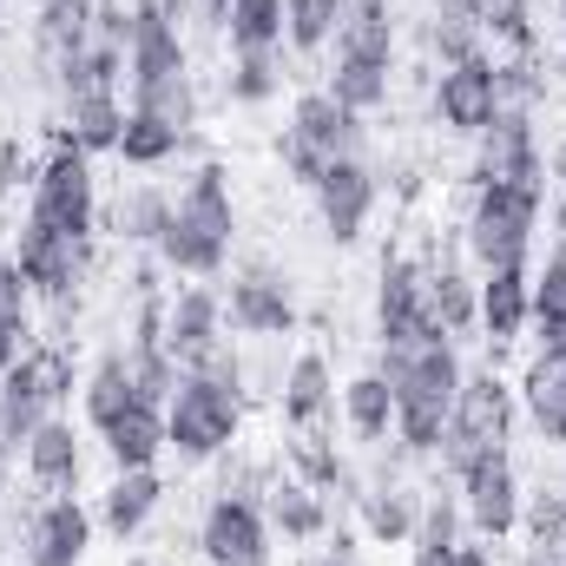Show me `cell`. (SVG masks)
I'll return each instance as SVG.
<instances>
[{"instance_id":"1","label":"cell","mask_w":566,"mask_h":566,"mask_svg":"<svg viewBox=\"0 0 566 566\" xmlns=\"http://www.w3.org/2000/svg\"><path fill=\"white\" fill-rule=\"evenodd\" d=\"M376 376L396 389V441H402L409 454H441V434H448L454 396H461V376H468L454 336L382 343Z\"/></svg>"},{"instance_id":"2","label":"cell","mask_w":566,"mask_h":566,"mask_svg":"<svg viewBox=\"0 0 566 566\" xmlns=\"http://www.w3.org/2000/svg\"><path fill=\"white\" fill-rule=\"evenodd\" d=\"M244 428V376L231 363V349H211L205 363H191L165 402V448H178V461H218Z\"/></svg>"},{"instance_id":"3","label":"cell","mask_w":566,"mask_h":566,"mask_svg":"<svg viewBox=\"0 0 566 566\" xmlns=\"http://www.w3.org/2000/svg\"><path fill=\"white\" fill-rule=\"evenodd\" d=\"M238 238V205H231V178L218 158H205L191 171V185L171 198V218L158 231V264H171L178 277H218Z\"/></svg>"},{"instance_id":"4","label":"cell","mask_w":566,"mask_h":566,"mask_svg":"<svg viewBox=\"0 0 566 566\" xmlns=\"http://www.w3.org/2000/svg\"><path fill=\"white\" fill-rule=\"evenodd\" d=\"M541 205H547V185H474V211H468V258H474L481 271L527 264L534 231H541Z\"/></svg>"},{"instance_id":"5","label":"cell","mask_w":566,"mask_h":566,"mask_svg":"<svg viewBox=\"0 0 566 566\" xmlns=\"http://www.w3.org/2000/svg\"><path fill=\"white\" fill-rule=\"evenodd\" d=\"M27 218H40V224L66 231V238H80V244H86V238H93V224H99L93 158L66 139V133H53V151L33 165V205H27Z\"/></svg>"},{"instance_id":"6","label":"cell","mask_w":566,"mask_h":566,"mask_svg":"<svg viewBox=\"0 0 566 566\" xmlns=\"http://www.w3.org/2000/svg\"><path fill=\"white\" fill-rule=\"evenodd\" d=\"M507 428H514V389L494 369H468L461 396H454V416H448V434H441V461L461 474L481 454L507 448Z\"/></svg>"},{"instance_id":"7","label":"cell","mask_w":566,"mask_h":566,"mask_svg":"<svg viewBox=\"0 0 566 566\" xmlns=\"http://www.w3.org/2000/svg\"><path fill=\"white\" fill-rule=\"evenodd\" d=\"M501 113H507V99H501V60L494 53L441 66V80H434V119H441V133L481 139Z\"/></svg>"},{"instance_id":"8","label":"cell","mask_w":566,"mask_h":566,"mask_svg":"<svg viewBox=\"0 0 566 566\" xmlns=\"http://www.w3.org/2000/svg\"><path fill=\"white\" fill-rule=\"evenodd\" d=\"M198 554H205V566H271V514L251 494H231L224 488L205 507Z\"/></svg>"},{"instance_id":"9","label":"cell","mask_w":566,"mask_h":566,"mask_svg":"<svg viewBox=\"0 0 566 566\" xmlns=\"http://www.w3.org/2000/svg\"><path fill=\"white\" fill-rule=\"evenodd\" d=\"M461 481V521L481 534V541H507L514 527H521V474H514V461H507V448H494V454H481L474 468H461L454 474Z\"/></svg>"},{"instance_id":"10","label":"cell","mask_w":566,"mask_h":566,"mask_svg":"<svg viewBox=\"0 0 566 566\" xmlns=\"http://www.w3.org/2000/svg\"><path fill=\"white\" fill-rule=\"evenodd\" d=\"M13 264H20V277H27L33 296L73 303V290L86 277V244L66 238V231H53V224H40V218H27L20 224V244H13Z\"/></svg>"},{"instance_id":"11","label":"cell","mask_w":566,"mask_h":566,"mask_svg":"<svg viewBox=\"0 0 566 566\" xmlns=\"http://www.w3.org/2000/svg\"><path fill=\"white\" fill-rule=\"evenodd\" d=\"M474 145H481L474 151V185H547V158H541L527 106H507Z\"/></svg>"},{"instance_id":"12","label":"cell","mask_w":566,"mask_h":566,"mask_svg":"<svg viewBox=\"0 0 566 566\" xmlns=\"http://www.w3.org/2000/svg\"><path fill=\"white\" fill-rule=\"evenodd\" d=\"M376 336L382 343H422V336H448L428 310V264L416 258H382V283H376Z\"/></svg>"},{"instance_id":"13","label":"cell","mask_w":566,"mask_h":566,"mask_svg":"<svg viewBox=\"0 0 566 566\" xmlns=\"http://www.w3.org/2000/svg\"><path fill=\"white\" fill-rule=\"evenodd\" d=\"M376 165L369 158H329L323 165V178H316V211H323V231H329V244H356L363 238V224H369V211H376Z\"/></svg>"},{"instance_id":"14","label":"cell","mask_w":566,"mask_h":566,"mask_svg":"<svg viewBox=\"0 0 566 566\" xmlns=\"http://www.w3.org/2000/svg\"><path fill=\"white\" fill-rule=\"evenodd\" d=\"M224 323H231L238 336H290V329H296V296H290V277H277L271 264L238 271L231 290H224Z\"/></svg>"},{"instance_id":"15","label":"cell","mask_w":566,"mask_h":566,"mask_svg":"<svg viewBox=\"0 0 566 566\" xmlns=\"http://www.w3.org/2000/svg\"><path fill=\"white\" fill-rule=\"evenodd\" d=\"M93 547V514L80 507V494H46L27 514V566H86Z\"/></svg>"},{"instance_id":"16","label":"cell","mask_w":566,"mask_h":566,"mask_svg":"<svg viewBox=\"0 0 566 566\" xmlns=\"http://www.w3.org/2000/svg\"><path fill=\"white\" fill-rule=\"evenodd\" d=\"M165 343H171L178 369H191V363H205L211 349H224V296H218L211 283L178 290V296L165 303Z\"/></svg>"},{"instance_id":"17","label":"cell","mask_w":566,"mask_h":566,"mask_svg":"<svg viewBox=\"0 0 566 566\" xmlns=\"http://www.w3.org/2000/svg\"><path fill=\"white\" fill-rule=\"evenodd\" d=\"M534 323V271L527 264H501V271H481V329L494 349L521 343Z\"/></svg>"},{"instance_id":"18","label":"cell","mask_w":566,"mask_h":566,"mask_svg":"<svg viewBox=\"0 0 566 566\" xmlns=\"http://www.w3.org/2000/svg\"><path fill=\"white\" fill-rule=\"evenodd\" d=\"M290 133L303 145H316L323 158H363V113H349V106H336L329 93H296V106H290Z\"/></svg>"},{"instance_id":"19","label":"cell","mask_w":566,"mask_h":566,"mask_svg":"<svg viewBox=\"0 0 566 566\" xmlns=\"http://www.w3.org/2000/svg\"><path fill=\"white\" fill-rule=\"evenodd\" d=\"M20 461H27V481L40 488V494H73L80 488V434L73 422H60V416H46V422L27 434V448H20Z\"/></svg>"},{"instance_id":"20","label":"cell","mask_w":566,"mask_h":566,"mask_svg":"<svg viewBox=\"0 0 566 566\" xmlns=\"http://www.w3.org/2000/svg\"><path fill=\"white\" fill-rule=\"evenodd\" d=\"M329 409H336V376H329V363L316 349H303L290 363V376H283V428L290 434H316L329 422Z\"/></svg>"},{"instance_id":"21","label":"cell","mask_w":566,"mask_h":566,"mask_svg":"<svg viewBox=\"0 0 566 566\" xmlns=\"http://www.w3.org/2000/svg\"><path fill=\"white\" fill-rule=\"evenodd\" d=\"M158 501H165V474L158 468H119L113 488L99 494V527L113 541H133L145 521L158 514Z\"/></svg>"},{"instance_id":"22","label":"cell","mask_w":566,"mask_h":566,"mask_svg":"<svg viewBox=\"0 0 566 566\" xmlns=\"http://www.w3.org/2000/svg\"><path fill=\"white\" fill-rule=\"evenodd\" d=\"M336 60L396 66V13H389V0H349V7H343V27H336Z\"/></svg>"},{"instance_id":"23","label":"cell","mask_w":566,"mask_h":566,"mask_svg":"<svg viewBox=\"0 0 566 566\" xmlns=\"http://www.w3.org/2000/svg\"><path fill=\"white\" fill-rule=\"evenodd\" d=\"M139 20V13H133ZM191 66H185V40H178V27H158V20H139V33H133V53H126V80H133V93L145 86H165V80H185Z\"/></svg>"},{"instance_id":"24","label":"cell","mask_w":566,"mask_h":566,"mask_svg":"<svg viewBox=\"0 0 566 566\" xmlns=\"http://www.w3.org/2000/svg\"><path fill=\"white\" fill-rule=\"evenodd\" d=\"M80 402H86V422L106 434V428H113L119 416H126V409H133V402H139V382H133V356H126V349H106V356L93 363V376H86Z\"/></svg>"},{"instance_id":"25","label":"cell","mask_w":566,"mask_h":566,"mask_svg":"<svg viewBox=\"0 0 566 566\" xmlns=\"http://www.w3.org/2000/svg\"><path fill=\"white\" fill-rule=\"evenodd\" d=\"M126 113L133 106H119V93H80V99H66V126L60 133L80 145L86 158H99V151H119Z\"/></svg>"},{"instance_id":"26","label":"cell","mask_w":566,"mask_h":566,"mask_svg":"<svg viewBox=\"0 0 566 566\" xmlns=\"http://www.w3.org/2000/svg\"><path fill=\"white\" fill-rule=\"evenodd\" d=\"M356 501H363L369 541H382V547H409V541H416V521H422V494H416V488L382 481V488H369V494H356Z\"/></svg>"},{"instance_id":"27","label":"cell","mask_w":566,"mask_h":566,"mask_svg":"<svg viewBox=\"0 0 566 566\" xmlns=\"http://www.w3.org/2000/svg\"><path fill=\"white\" fill-rule=\"evenodd\" d=\"M428 310H434V323L448 336H474L481 329V283L461 264H434L428 271Z\"/></svg>"},{"instance_id":"28","label":"cell","mask_w":566,"mask_h":566,"mask_svg":"<svg viewBox=\"0 0 566 566\" xmlns=\"http://www.w3.org/2000/svg\"><path fill=\"white\" fill-rule=\"evenodd\" d=\"M106 454H113V468H158V454H165V409L133 402L119 422L106 428Z\"/></svg>"},{"instance_id":"29","label":"cell","mask_w":566,"mask_h":566,"mask_svg":"<svg viewBox=\"0 0 566 566\" xmlns=\"http://www.w3.org/2000/svg\"><path fill=\"white\" fill-rule=\"evenodd\" d=\"M343 422L356 441H389L396 434V389L376 369H363L356 382H343Z\"/></svg>"},{"instance_id":"30","label":"cell","mask_w":566,"mask_h":566,"mask_svg":"<svg viewBox=\"0 0 566 566\" xmlns=\"http://www.w3.org/2000/svg\"><path fill=\"white\" fill-rule=\"evenodd\" d=\"M264 514H271V534H283V541H323L329 534L323 488H310V481H277Z\"/></svg>"},{"instance_id":"31","label":"cell","mask_w":566,"mask_h":566,"mask_svg":"<svg viewBox=\"0 0 566 566\" xmlns=\"http://www.w3.org/2000/svg\"><path fill=\"white\" fill-rule=\"evenodd\" d=\"M461 501L454 494H434V501H422V521H416V541H409V560L416 566H454V554L468 547L461 541Z\"/></svg>"},{"instance_id":"32","label":"cell","mask_w":566,"mask_h":566,"mask_svg":"<svg viewBox=\"0 0 566 566\" xmlns=\"http://www.w3.org/2000/svg\"><path fill=\"white\" fill-rule=\"evenodd\" d=\"M521 402H527L534 428H541L547 441H560V448H566V363L534 356V369L521 376Z\"/></svg>"},{"instance_id":"33","label":"cell","mask_w":566,"mask_h":566,"mask_svg":"<svg viewBox=\"0 0 566 566\" xmlns=\"http://www.w3.org/2000/svg\"><path fill=\"white\" fill-rule=\"evenodd\" d=\"M93 7H99V0H46V7H40V27H33V33H40V46L53 53V66L73 60L80 46H93Z\"/></svg>"},{"instance_id":"34","label":"cell","mask_w":566,"mask_h":566,"mask_svg":"<svg viewBox=\"0 0 566 566\" xmlns=\"http://www.w3.org/2000/svg\"><path fill=\"white\" fill-rule=\"evenodd\" d=\"M389 73L396 66H369V60H336V73H329V99L336 106H349V113H376V106H389Z\"/></svg>"},{"instance_id":"35","label":"cell","mask_w":566,"mask_h":566,"mask_svg":"<svg viewBox=\"0 0 566 566\" xmlns=\"http://www.w3.org/2000/svg\"><path fill=\"white\" fill-rule=\"evenodd\" d=\"M343 7L349 0H283V40L296 53H323L343 27Z\"/></svg>"},{"instance_id":"36","label":"cell","mask_w":566,"mask_h":566,"mask_svg":"<svg viewBox=\"0 0 566 566\" xmlns=\"http://www.w3.org/2000/svg\"><path fill=\"white\" fill-rule=\"evenodd\" d=\"M20 369H27V382H33V396L46 409H60L73 396V349L66 343H27L20 349Z\"/></svg>"},{"instance_id":"37","label":"cell","mask_w":566,"mask_h":566,"mask_svg":"<svg viewBox=\"0 0 566 566\" xmlns=\"http://www.w3.org/2000/svg\"><path fill=\"white\" fill-rule=\"evenodd\" d=\"M224 33H231V46H238V53L283 46V0H231Z\"/></svg>"},{"instance_id":"38","label":"cell","mask_w":566,"mask_h":566,"mask_svg":"<svg viewBox=\"0 0 566 566\" xmlns=\"http://www.w3.org/2000/svg\"><path fill=\"white\" fill-rule=\"evenodd\" d=\"M224 93H231L238 106H264V99H277V93H283V46L238 53V66H231V80H224Z\"/></svg>"},{"instance_id":"39","label":"cell","mask_w":566,"mask_h":566,"mask_svg":"<svg viewBox=\"0 0 566 566\" xmlns=\"http://www.w3.org/2000/svg\"><path fill=\"white\" fill-rule=\"evenodd\" d=\"M178 145H185V133H171L165 119H151V113H139V106L126 113V133H119V158H126V165L151 171V165H165Z\"/></svg>"},{"instance_id":"40","label":"cell","mask_w":566,"mask_h":566,"mask_svg":"<svg viewBox=\"0 0 566 566\" xmlns=\"http://www.w3.org/2000/svg\"><path fill=\"white\" fill-rule=\"evenodd\" d=\"M133 106H139V113H151V119H165L171 133H191V126H198V93H191V73H185V80H165V86H145V93H133Z\"/></svg>"},{"instance_id":"41","label":"cell","mask_w":566,"mask_h":566,"mask_svg":"<svg viewBox=\"0 0 566 566\" xmlns=\"http://www.w3.org/2000/svg\"><path fill=\"white\" fill-rule=\"evenodd\" d=\"M165 218H171V198H165V191H151V185H139V191L113 211V224H119V238H126V244H158Z\"/></svg>"},{"instance_id":"42","label":"cell","mask_w":566,"mask_h":566,"mask_svg":"<svg viewBox=\"0 0 566 566\" xmlns=\"http://www.w3.org/2000/svg\"><path fill=\"white\" fill-rule=\"evenodd\" d=\"M474 20H481V33L488 40H507V46H534V0H474Z\"/></svg>"},{"instance_id":"43","label":"cell","mask_w":566,"mask_h":566,"mask_svg":"<svg viewBox=\"0 0 566 566\" xmlns=\"http://www.w3.org/2000/svg\"><path fill=\"white\" fill-rule=\"evenodd\" d=\"M290 461L303 468L296 481H310V488H356V481H349V468H343V454H336V448H323L316 434H296V441H290Z\"/></svg>"},{"instance_id":"44","label":"cell","mask_w":566,"mask_h":566,"mask_svg":"<svg viewBox=\"0 0 566 566\" xmlns=\"http://www.w3.org/2000/svg\"><path fill=\"white\" fill-rule=\"evenodd\" d=\"M541 323H566V238L547 251V264L534 277V329Z\"/></svg>"},{"instance_id":"45","label":"cell","mask_w":566,"mask_h":566,"mask_svg":"<svg viewBox=\"0 0 566 566\" xmlns=\"http://www.w3.org/2000/svg\"><path fill=\"white\" fill-rule=\"evenodd\" d=\"M521 527L534 534V547H566V501L560 494H534V501H521Z\"/></svg>"},{"instance_id":"46","label":"cell","mask_w":566,"mask_h":566,"mask_svg":"<svg viewBox=\"0 0 566 566\" xmlns=\"http://www.w3.org/2000/svg\"><path fill=\"white\" fill-rule=\"evenodd\" d=\"M27 316H33V290L20 277L13 251H0V329H27Z\"/></svg>"},{"instance_id":"47","label":"cell","mask_w":566,"mask_h":566,"mask_svg":"<svg viewBox=\"0 0 566 566\" xmlns=\"http://www.w3.org/2000/svg\"><path fill=\"white\" fill-rule=\"evenodd\" d=\"M277 158H283V171H290V178H296L303 191H316V178H323V165H329V158H323L316 145H303L296 133H290V126L277 133Z\"/></svg>"},{"instance_id":"48","label":"cell","mask_w":566,"mask_h":566,"mask_svg":"<svg viewBox=\"0 0 566 566\" xmlns=\"http://www.w3.org/2000/svg\"><path fill=\"white\" fill-rule=\"evenodd\" d=\"M20 185H33V151H27V139H0V205L20 191Z\"/></svg>"},{"instance_id":"49","label":"cell","mask_w":566,"mask_h":566,"mask_svg":"<svg viewBox=\"0 0 566 566\" xmlns=\"http://www.w3.org/2000/svg\"><path fill=\"white\" fill-rule=\"evenodd\" d=\"M133 13L139 20H158V27H178L191 13V0H133Z\"/></svg>"},{"instance_id":"50","label":"cell","mask_w":566,"mask_h":566,"mask_svg":"<svg viewBox=\"0 0 566 566\" xmlns=\"http://www.w3.org/2000/svg\"><path fill=\"white\" fill-rule=\"evenodd\" d=\"M541 356L547 363H566V323H541Z\"/></svg>"},{"instance_id":"51","label":"cell","mask_w":566,"mask_h":566,"mask_svg":"<svg viewBox=\"0 0 566 566\" xmlns=\"http://www.w3.org/2000/svg\"><path fill=\"white\" fill-rule=\"evenodd\" d=\"M20 349H27V329H0V376L20 363Z\"/></svg>"},{"instance_id":"52","label":"cell","mask_w":566,"mask_h":566,"mask_svg":"<svg viewBox=\"0 0 566 566\" xmlns=\"http://www.w3.org/2000/svg\"><path fill=\"white\" fill-rule=\"evenodd\" d=\"M13 454H20V441L7 434V422H0V488H7V468H13Z\"/></svg>"},{"instance_id":"53","label":"cell","mask_w":566,"mask_h":566,"mask_svg":"<svg viewBox=\"0 0 566 566\" xmlns=\"http://www.w3.org/2000/svg\"><path fill=\"white\" fill-rule=\"evenodd\" d=\"M527 566H566V547H527Z\"/></svg>"},{"instance_id":"54","label":"cell","mask_w":566,"mask_h":566,"mask_svg":"<svg viewBox=\"0 0 566 566\" xmlns=\"http://www.w3.org/2000/svg\"><path fill=\"white\" fill-rule=\"evenodd\" d=\"M343 547H349V541L336 534V547H329V554H316V560H303V566H349V554H343Z\"/></svg>"},{"instance_id":"55","label":"cell","mask_w":566,"mask_h":566,"mask_svg":"<svg viewBox=\"0 0 566 566\" xmlns=\"http://www.w3.org/2000/svg\"><path fill=\"white\" fill-rule=\"evenodd\" d=\"M198 13H205L211 27H224V13H231V0H198Z\"/></svg>"},{"instance_id":"56","label":"cell","mask_w":566,"mask_h":566,"mask_svg":"<svg viewBox=\"0 0 566 566\" xmlns=\"http://www.w3.org/2000/svg\"><path fill=\"white\" fill-rule=\"evenodd\" d=\"M454 566H494V560H488V547H461V554H454Z\"/></svg>"},{"instance_id":"57","label":"cell","mask_w":566,"mask_h":566,"mask_svg":"<svg viewBox=\"0 0 566 566\" xmlns=\"http://www.w3.org/2000/svg\"><path fill=\"white\" fill-rule=\"evenodd\" d=\"M554 178H560V191H566V145H560V158H554Z\"/></svg>"},{"instance_id":"58","label":"cell","mask_w":566,"mask_h":566,"mask_svg":"<svg viewBox=\"0 0 566 566\" xmlns=\"http://www.w3.org/2000/svg\"><path fill=\"white\" fill-rule=\"evenodd\" d=\"M560 33H566V0H560Z\"/></svg>"},{"instance_id":"59","label":"cell","mask_w":566,"mask_h":566,"mask_svg":"<svg viewBox=\"0 0 566 566\" xmlns=\"http://www.w3.org/2000/svg\"><path fill=\"white\" fill-rule=\"evenodd\" d=\"M0 20H7V0H0Z\"/></svg>"},{"instance_id":"60","label":"cell","mask_w":566,"mask_h":566,"mask_svg":"<svg viewBox=\"0 0 566 566\" xmlns=\"http://www.w3.org/2000/svg\"><path fill=\"white\" fill-rule=\"evenodd\" d=\"M133 566H151V560H133Z\"/></svg>"},{"instance_id":"61","label":"cell","mask_w":566,"mask_h":566,"mask_svg":"<svg viewBox=\"0 0 566 566\" xmlns=\"http://www.w3.org/2000/svg\"><path fill=\"white\" fill-rule=\"evenodd\" d=\"M560 501H566V488H560Z\"/></svg>"},{"instance_id":"62","label":"cell","mask_w":566,"mask_h":566,"mask_svg":"<svg viewBox=\"0 0 566 566\" xmlns=\"http://www.w3.org/2000/svg\"><path fill=\"white\" fill-rule=\"evenodd\" d=\"M40 7H46V0H40Z\"/></svg>"}]
</instances>
